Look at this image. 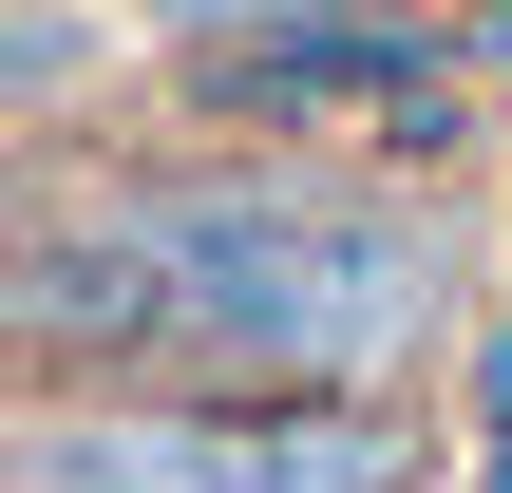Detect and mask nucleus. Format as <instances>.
<instances>
[{
  "instance_id": "obj_1",
  "label": "nucleus",
  "mask_w": 512,
  "mask_h": 493,
  "mask_svg": "<svg viewBox=\"0 0 512 493\" xmlns=\"http://www.w3.org/2000/svg\"><path fill=\"white\" fill-rule=\"evenodd\" d=\"M114 228L152 247L171 285V361L190 380H380L437 285L380 209H323L285 171H171V190H114Z\"/></svg>"
},
{
  "instance_id": "obj_2",
  "label": "nucleus",
  "mask_w": 512,
  "mask_h": 493,
  "mask_svg": "<svg viewBox=\"0 0 512 493\" xmlns=\"http://www.w3.org/2000/svg\"><path fill=\"white\" fill-rule=\"evenodd\" d=\"M19 493H399V418L342 380H228V399H76L38 418Z\"/></svg>"
},
{
  "instance_id": "obj_3",
  "label": "nucleus",
  "mask_w": 512,
  "mask_h": 493,
  "mask_svg": "<svg viewBox=\"0 0 512 493\" xmlns=\"http://www.w3.org/2000/svg\"><path fill=\"white\" fill-rule=\"evenodd\" d=\"M399 19L342 0V19H266V38H209V114H342V95H399Z\"/></svg>"
},
{
  "instance_id": "obj_4",
  "label": "nucleus",
  "mask_w": 512,
  "mask_h": 493,
  "mask_svg": "<svg viewBox=\"0 0 512 493\" xmlns=\"http://www.w3.org/2000/svg\"><path fill=\"white\" fill-rule=\"evenodd\" d=\"M171 38H266V19H342V0H152Z\"/></svg>"
}]
</instances>
